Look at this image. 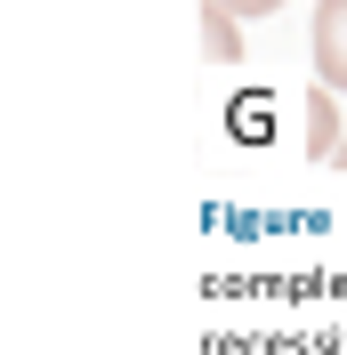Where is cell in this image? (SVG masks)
Returning a JSON list of instances; mask_svg holds the SVG:
<instances>
[{
    "mask_svg": "<svg viewBox=\"0 0 347 355\" xmlns=\"http://www.w3.org/2000/svg\"><path fill=\"white\" fill-rule=\"evenodd\" d=\"M307 49H315V81H323V89H347V0H315Z\"/></svg>",
    "mask_w": 347,
    "mask_h": 355,
    "instance_id": "6da1fadb",
    "label": "cell"
},
{
    "mask_svg": "<svg viewBox=\"0 0 347 355\" xmlns=\"http://www.w3.org/2000/svg\"><path fill=\"white\" fill-rule=\"evenodd\" d=\"M339 146H347V137H339V89L315 81V89H307V154H315V162H339Z\"/></svg>",
    "mask_w": 347,
    "mask_h": 355,
    "instance_id": "7a4b0ae2",
    "label": "cell"
},
{
    "mask_svg": "<svg viewBox=\"0 0 347 355\" xmlns=\"http://www.w3.org/2000/svg\"><path fill=\"white\" fill-rule=\"evenodd\" d=\"M339 170H347V146H339Z\"/></svg>",
    "mask_w": 347,
    "mask_h": 355,
    "instance_id": "5b68a950",
    "label": "cell"
},
{
    "mask_svg": "<svg viewBox=\"0 0 347 355\" xmlns=\"http://www.w3.org/2000/svg\"><path fill=\"white\" fill-rule=\"evenodd\" d=\"M202 57H210V65H242V17L202 8Z\"/></svg>",
    "mask_w": 347,
    "mask_h": 355,
    "instance_id": "3957f363",
    "label": "cell"
},
{
    "mask_svg": "<svg viewBox=\"0 0 347 355\" xmlns=\"http://www.w3.org/2000/svg\"><path fill=\"white\" fill-rule=\"evenodd\" d=\"M202 8H226V17H242V24H251V17H275L282 0H202Z\"/></svg>",
    "mask_w": 347,
    "mask_h": 355,
    "instance_id": "277c9868",
    "label": "cell"
}]
</instances>
